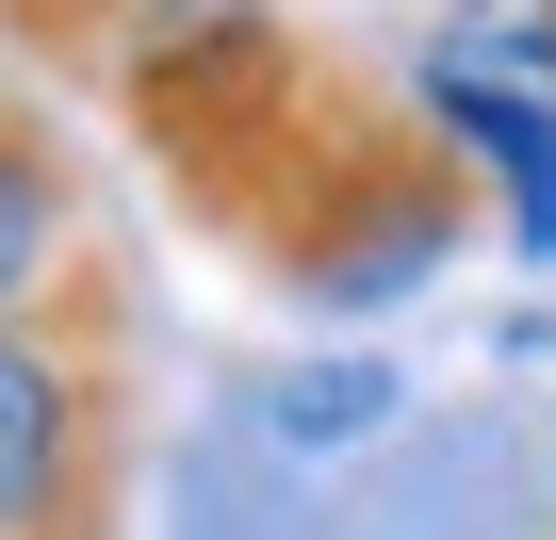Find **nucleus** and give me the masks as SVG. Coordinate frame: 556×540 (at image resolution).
<instances>
[{
  "instance_id": "nucleus-3",
  "label": "nucleus",
  "mask_w": 556,
  "mask_h": 540,
  "mask_svg": "<svg viewBox=\"0 0 556 540\" xmlns=\"http://www.w3.org/2000/svg\"><path fill=\"white\" fill-rule=\"evenodd\" d=\"M83 262V164L50 131V99H0V312H34Z\"/></svg>"
},
{
  "instance_id": "nucleus-7",
  "label": "nucleus",
  "mask_w": 556,
  "mask_h": 540,
  "mask_svg": "<svg viewBox=\"0 0 556 540\" xmlns=\"http://www.w3.org/2000/svg\"><path fill=\"white\" fill-rule=\"evenodd\" d=\"M393 410V377H295V393H278V442H361Z\"/></svg>"
},
{
  "instance_id": "nucleus-2",
  "label": "nucleus",
  "mask_w": 556,
  "mask_h": 540,
  "mask_svg": "<svg viewBox=\"0 0 556 540\" xmlns=\"http://www.w3.org/2000/svg\"><path fill=\"white\" fill-rule=\"evenodd\" d=\"M131 262L83 246L34 312H0V540H115L131 507Z\"/></svg>"
},
{
  "instance_id": "nucleus-5",
  "label": "nucleus",
  "mask_w": 556,
  "mask_h": 540,
  "mask_svg": "<svg viewBox=\"0 0 556 540\" xmlns=\"http://www.w3.org/2000/svg\"><path fill=\"white\" fill-rule=\"evenodd\" d=\"M458 66H475V83L556 99V0H458Z\"/></svg>"
},
{
  "instance_id": "nucleus-4",
  "label": "nucleus",
  "mask_w": 556,
  "mask_h": 540,
  "mask_svg": "<svg viewBox=\"0 0 556 540\" xmlns=\"http://www.w3.org/2000/svg\"><path fill=\"white\" fill-rule=\"evenodd\" d=\"M426 115L507 180V246L523 262H556V99H523V83H475V66H442L426 83Z\"/></svg>"
},
{
  "instance_id": "nucleus-1",
  "label": "nucleus",
  "mask_w": 556,
  "mask_h": 540,
  "mask_svg": "<svg viewBox=\"0 0 556 540\" xmlns=\"http://www.w3.org/2000/svg\"><path fill=\"white\" fill-rule=\"evenodd\" d=\"M115 99L164 197L295 312H393L475 213L458 131L426 99H377L278 0H148V34L115 50Z\"/></svg>"
},
{
  "instance_id": "nucleus-6",
  "label": "nucleus",
  "mask_w": 556,
  "mask_h": 540,
  "mask_svg": "<svg viewBox=\"0 0 556 540\" xmlns=\"http://www.w3.org/2000/svg\"><path fill=\"white\" fill-rule=\"evenodd\" d=\"M0 34H17L34 66H115L148 34V0H0Z\"/></svg>"
}]
</instances>
